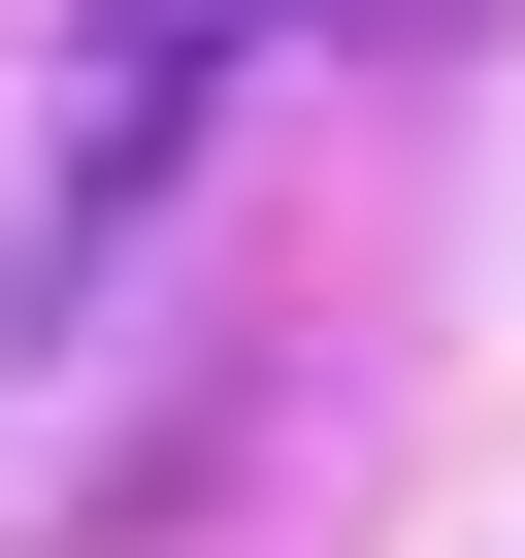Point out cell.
I'll return each mask as SVG.
<instances>
[{"label":"cell","instance_id":"2","mask_svg":"<svg viewBox=\"0 0 525 558\" xmlns=\"http://www.w3.org/2000/svg\"><path fill=\"white\" fill-rule=\"evenodd\" d=\"M296 34H460V0H296Z\"/></svg>","mask_w":525,"mask_h":558},{"label":"cell","instance_id":"1","mask_svg":"<svg viewBox=\"0 0 525 558\" xmlns=\"http://www.w3.org/2000/svg\"><path fill=\"white\" fill-rule=\"evenodd\" d=\"M262 34H296V0H66V66H34V263H99V230L230 132Z\"/></svg>","mask_w":525,"mask_h":558}]
</instances>
